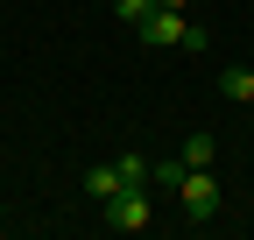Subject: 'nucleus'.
Segmentation results:
<instances>
[{"mask_svg": "<svg viewBox=\"0 0 254 240\" xmlns=\"http://www.w3.org/2000/svg\"><path fill=\"white\" fill-rule=\"evenodd\" d=\"M134 36L148 43V50H205V28L198 21H184V7H155Z\"/></svg>", "mask_w": 254, "mask_h": 240, "instance_id": "obj_1", "label": "nucleus"}, {"mask_svg": "<svg viewBox=\"0 0 254 240\" xmlns=\"http://www.w3.org/2000/svg\"><path fill=\"white\" fill-rule=\"evenodd\" d=\"M170 191H177V205H184V219H190V226L219 219V205H226V191H219V177H212V170H184Z\"/></svg>", "mask_w": 254, "mask_h": 240, "instance_id": "obj_2", "label": "nucleus"}, {"mask_svg": "<svg viewBox=\"0 0 254 240\" xmlns=\"http://www.w3.org/2000/svg\"><path fill=\"white\" fill-rule=\"evenodd\" d=\"M99 219H106L113 233H148V226H155V191H113V198L99 205Z\"/></svg>", "mask_w": 254, "mask_h": 240, "instance_id": "obj_3", "label": "nucleus"}, {"mask_svg": "<svg viewBox=\"0 0 254 240\" xmlns=\"http://www.w3.org/2000/svg\"><path fill=\"white\" fill-rule=\"evenodd\" d=\"M219 92H226L233 106L254 113V64H233V71H219Z\"/></svg>", "mask_w": 254, "mask_h": 240, "instance_id": "obj_4", "label": "nucleus"}, {"mask_svg": "<svg viewBox=\"0 0 254 240\" xmlns=\"http://www.w3.org/2000/svg\"><path fill=\"white\" fill-rule=\"evenodd\" d=\"M113 191H120V163H92V170H85V198H92V205H106Z\"/></svg>", "mask_w": 254, "mask_h": 240, "instance_id": "obj_5", "label": "nucleus"}, {"mask_svg": "<svg viewBox=\"0 0 254 240\" xmlns=\"http://www.w3.org/2000/svg\"><path fill=\"white\" fill-rule=\"evenodd\" d=\"M212 156H219V141L198 127V134H184V170H212Z\"/></svg>", "mask_w": 254, "mask_h": 240, "instance_id": "obj_6", "label": "nucleus"}, {"mask_svg": "<svg viewBox=\"0 0 254 240\" xmlns=\"http://www.w3.org/2000/svg\"><path fill=\"white\" fill-rule=\"evenodd\" d=\"M113 14H120V21H127V28H141V21H148V14H155V0H113Z\"/></svg>", "mask_w": 254, "mask_h": 240, "instance_id": "obj_7", "label": "nucleus"}, {"mask_svg": "<svg viewBox=\"0 0 254 240\" xmlns=\"http://www.w3.org/2000/svg\"><path fill=\"white\" fill-rule=\"evenodd\" d=\"M155 7H190V0H155Z\"/></svg>", "mask_w": 254, "mask_h": 240, "instance_id": "obj_8", "label": "nucleus"}]
</instances>
